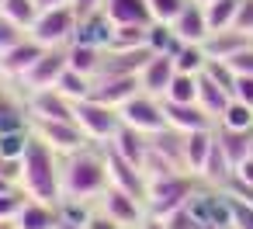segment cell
I'll return each instance as SVG.
<instances>
[{
    "mask_svg": "<svg viewBox=\"0 0 253 229\" xmlns=\"http://www.w3.org/2000/svg\"><path fill=\"white\" fill-rule=\"evenodd\" d=\"M77 28H80V18H77V11H73V4H66V7H49V11H42L28 35H32L35 42H42L45 49H59V46H73Z\"/></svg>",
    "mask_w": 253,
    "mask_h": 229,
    "instance_id": "277c9868",
    "label": "cell"
},
{
    "mask_svg": "<svg viewBox=\"0 0 253 229\" xmlns=\"http://www.w3.org/2000/svg\"><path fill=\"white\" fill-rule=\"evenodd\" d=\"M32 132L45 146H52L59 156H70V153H80V149L90 146V139L84 136V129L77 122H49V118H39V122H32Z\"/></svg>",
    "mask_w": 253,
    "mask_h": 229,
    "instance_id": "52a82bcc",
    "label": "cell"
},
{
    "mask_svg": "<svg viewBox=\"0 0 253 229\" xmlns=\"http://www.w3.org/2000/svg\"><path fill=\"white\" fill-rule=\"evenodd\" d=\"M232 70H236V77H253V46H246L243 52H236L232 59H225Z\"/></svg>",
    "mask_w": 253,
    "mask_h": 229,
    "instance_id": "ab89813d",
    "label": "cell"
},
{
    "mask_svg": "<svg viewBox=\"0 0 253 229\" xmlns=\"http://www.w3.org/2000/svg\"><path fill=\"white\" fill-rule=\"evenodd\" d=\"M118 115H122V125L139 129V132H146V136H156V132H163V129H167L163 101H160V97H153V94H146V91H139L132 101H125V104L118 108Z\"/></svg>",
    "mask_w": 253,
    "mask_h": 229,
    "instance_id": "8992f818",
    "label": "cell"
},
{
    "mask_svg": "<svg viewBox=\"0 0 253 229\" xmlns=\"http://www.w3.org/2000/svg\"><path fill=\"white\" fill-rule=\"evenodd\" d=\"M232 97L253 108V77H236V91H232Z\"/></svg>",
    "mask_w": 253,
    "mask_h": 229,
    "instance_id": "7bdbcfd3",
    "label": "cell"
},
{
    "mask_svg": "<svg viewBox=\"0 0 253 229\" xmlns=\"http://www.w3.org/2000/svg\"><path fill=\"white\" fill-rule=\"evenodd\" d=\"M211 149H215V129L187 132V136H184V167H187V174H198V177H201V170H205Z\"/></svg>",
    "mask_w": 253,
    "mask_h": 229,
    "instance_id": "ffe728a7",
    "label": "cell"
},
{
    "mask_svg": "<svg viewBox=\"0 0 253 229\" xmlns=\"http://www.w3.org/2000/svg\"><path fill=\"white\" fill-rule=\"evenodd\" d=\"M194 4H201V7H208V4H211V0H194Z\"/></svg>",
    "mask_w": 253,
    "mask_h": 229,
    "instance_id": "f5cc1de1",
    "label": "cell"
},
{
    "mask_svg": "<svg viewBox=\"0 0 253 229\" xmlns=\"http://www.w3.org/2000/svg\"><path fill=\"white\" fill-rule=\"evenodd\" d=\"M239 4H243V0H211V4L205 7L208 28H211V32L232 28V25H236V14H239Z\"/></svg>",
    "mask_w": 253,
    "mask_h": 229,
    "instance_id": "83f0119b",
    "label": "cell"
},
{
    "mask_svg": "<svg viewBox=\"0 0 253 229\" xmlns=\"http://www.w3.org/2000/svg\"><path fill=\"white\" fill-rule=\"evenodd\" d=\"M205 77H208V80H215V84H218L222 91H229V94L236 91V70H232L225 59H208Z\"/></svg>",
    "mask_w": 253,
    "mask_h": 229,
    "instance_id": "e575fe53",
    "label": "cell"
},
{
    "mask_svg": "<svg viewBox=\"0 0 253 229\" xmlns=\"http://www.w3.org/2000/svg\"><path fill=\"white\" fill-rule=\"evenodd\" d=\"M232 174H236L239 181H246V184H253V156H246V160H243V163H239V167H236Z\"/></svg>",
    "mask_w": 253,
    "mask_h": 229,
    "instance_id": "bcb514c9",
    "label": "cell"
},
{
    "mask_svg": "<svg viewBox=\"0 0 253 229\" xmlns=\"http://www.w3.org/2000/svg\"><path fill=\"white\" fill-rule=\"evenodd\" d=\"M173 32H177V39H180V42L205 46V39L211 35L205 7H201V4H194V0H187V7H184V11L177 14V21H173Z\"/></svg>",
    "mask_w": 253,
    "mask_h": 229,
    "instance_id": "e0dca14e",
    "label": "cell"
},
{
    "mask_svg": "<svg viewBox=\"0 0 253 229\" xmlns=\"http://www.w3.org/2000/svg\"><path fill=\"white\" fill-rule=\"evenodd\" d=\"M184 7H187V0H149L153 21H160V25H173Z\"/></svg>",
    "mask_w": 253,
    "mask_h": 229,
    "instance_id": "8d00e7d4",
    "label": "cell"
},
{
    "mask_svg": "<svg viewBox=\"0 0 253 229\" xmlns=\"http://www.w3.org/2000/svg\"><path fill=\"white\" fill-rule=\"evenodd\" d=\"M42 52H45V46L35 42V39L28 35V39L18 42L14 49L0 52V77H7V80H25V73L42 59Z\"/></svg>",
    "mask_w": 253,
    "mask_h": 229,
    "instance_id": "7c38bea8",
    "label": "cell"
},
{
    "mask_svg": "<svg viewBox=\"0 0 253 229\" xmlns=\"http://www.w3.org/2000/svg\"><path fill=\"white\" fill-rule=\"evenodd\" d=\"M73 104H77V101H70V97L59 94L56 87H49V91H32V94H28V115H32V122H39V118H49V122H77Z\"/></svg>",
    "mask_w": 253,
    "mask_h": 229,
    "instance_id": "30bf717a",
    "label": "cell"
},
{
    "mask_svg": "<svg viewBox=\"0 0 253 229\" xmlns=\"http://www.w3.org/2000/svg\"><path fill=\"white\" fill-rule=\"evenodd\" d=\"M163 226H167V229H205V226L194 219V212H191L187 205H184V208H177L173 215H167V219H163Z\"/></svg>",
    "mask_w": 253,
    "mask_h": 229,
    "instance_id": "f35d334b",
    "label": "cell"
},
{
    "mask_svg": "<svg viewBox=\"0 0 253 229\" xmlns=\"http://www.w3.org/2000/svg\"><path fill=\"white\" fill-rule=\"evenodd\" d=\"M73 115H77V125L84 129V136H87L90 142H104V146H108V142L115 139V132L122 129L118 108L101 104V101H94V97L77 101V104H73Z\"/></svg>",
    "mask_w": 253,
    "mask_h": 229,
    "instance_id": "5b68a950",
    "label": "cell"
},
{
    "mask_svg": "<svg viewBox=\"0 0 253 229\" xmlns=\"http://www.w3.org/2000/svg\"><path fill=\"white\" fill-rule=\"evenodd\" d=\"M232 28L253 35V0H243V4H239V14H236V25Z\"/></svg>",
    "mask_w": 253,
    "mask_h": 229,
    "instance_id": "b9f144b4",
    "label": "cell"
},
{
    "mask_svg": "<svg viewBox=\"0 0 253 229\" xmlns=\"http://www.w3.org/2000/svg\"><path fill=\"white\" fill-rule=\"evenodd\" d=\"M173 73H177L173 56H153V59L146 63V70L139 73V84H142V91H146V94H153V97H160V101H163V94H167V87H170Z\"/></svg>",
    "mask_w": 253,
    "mask_h": 229,
    "instance_id": "d6986e66",
    "label": "cell"
},
{
    "mask_svg": "<svg viewBox=\"0 0 253 229\" xmlns=\"http://www.w3.org/2000/svg\"><path fill=\"white\" fill-rule=\"evenodd\" d=\"M173 66H177V73H194V77H201L205 66H208V52H205V46L184 42V46L173 52Z\"/></svg>",
    "mask_w": 253,
    "mask_h": 229,
    "instance_id": "484cf974",
    "label": "cell"
},
{
    "mask_svg": "<svg viewBox=\"0 0 253 229\" xmlns=\"http://www.w3.org/2000/svg\"><path fill=\"white\" fill-rule=\"evenodd\" d=\"M90 87H94V77L77 73V70H66V73L59 77V84H56V91L66 94L70 101H84V97H90Z\"/></svg>",
    "mask_w": 253,
    "mask_h": 229,
    "instance_id": "4dcf8cb0",
    "label": "cell"
},
{
    "mask_svg": "<svg viewBox=\"0 0 253 229\" xmlns=\"http://www.w3.org/2000/svg\"><path fill=\"white\" fill-rule=\"evenodd\" d=\"M111 177H108V156L104 149H80V153H70L63 160V198H77V201H87V198H101L108 191Z\"/></svg>",
    "mask_w": 253,
    "mask_h": 229,
    "instance_id": "7a4b0ae2",
    "label": "cell"
},
{
    "mask_svg": "<svg viewBox=\"0 0 253 229\" xmlns=\"http://www.w3.org/2000/svg\"><path fill=\"white\" fill-rule=\"evenodd\" d=\"M250 156H253V153H250Z\"/></svg>",
    "mask_w": 253,
    "mask_h": 229,
    "instance_id": "11a10c76",
    "label": "cell"
},
{
    "mask_svg": "<svg viewBox=\"0 0 253 229\" xmlns=\"http://www.w3.org/2000/svg\"><path fill=\"white\" fill-rule=\"evenodd\" d=\"M28 198H32V194H28L21 184H18L14 191H4V194H0V219H18L21 208L28 205Z\"/></svg>",
    "mask_w": 253,
    "mask_h": 229,
    "instance_id": "d590c367",
    "label": "cell"
},
{
    "mask_svg": "<svg viewBox=\"0 0 253 229\" xmlns=\"http://www.w3.org/2000/svg\"><path fill=\"white\" fill-rule=\"evenodd\" d=\"M104 14L111 25H153L149 0H104Z\"/></svg>",
    "mask_w": 253,
    "mask_h": 229,
    "instance_id": "603a6c76",
    "label": "cell"
},
{
    "mask_svg": "<svg viewBox=\"0 0 253 229\" xmlns=\"http://www.w3.org/2000/svg\"><path fill=\"white\" fill-rule=\"evenodd\" d=\"M70 70V46H59V49H45L42 52V59L25 73V80H21V87L32 94V91H49V87H56L59 84V77Z\"/></svg>",
    "mask_w": 253,
    "mask_h": 229,
    "instance_id": "ba28073f",
    "label": "cell"
},
{
    "mask_svg": "<svg viewBox=\"0 0 253 229\" xmlns=\"http://www.w3.org/2000/svg\"><path fill=\"white\" fill-rule=\"evenodd\" d=\"M4 14H7L14 25H21L25 32H32V25L39 21L42 7L35 4V0H7V4H4Z\"/></svg>",
    "mask_w": 253,
    "mask_h": 229,
    "instance_id": "1f68e13d",
    "label": "cell"
},
{
    "mask_svg": "<svg viewBox=\"0 0 253 229\" xmlns=\"http://www.w3.org/2000/svg\"><path fill=\"white\" fill-rule=\"evenodd\" d=\"M146 46H149L156 56H173L184 42L177 39L173 25H160V21H153V25H149V35H146Z\"/></svg>",
    "mask_w": 253,
    "mask_h": 229,
    "instance_id": "4316f807",
    "label": "cell"
},
{
    "mask_svg": "<svg viewBox=\"0 0 253 229\" xmlns=\"http://www.w3.org/2000/svg\"><path fill=\"white\" fill-rule=\"evenodd\" d=\"M229 101H232V94L229 91H222L215 80H208L205 73L198 77V104L215 118V125H218V118H222V111L229 108Z\"/></svg>",
    "mask_w": 253,
    "mask_h": 229,
    "instance_id": "cb8c5ba5",
    "label": "cell"
},
{
    "mask_svg": "<svg viewBox=\"0 0 253 229\" xmlns=\"http://www.w3.org/2000/svg\"><path fill=\"white\" fill-rule=\"evenodd\" d=\"M11 104H18V101H14V97H11V94H7L4 87H0V115H4V111H7Z\"/></svg>",
    "mask_w": 253,
    "mask_h": 229,
    "instance_id": "c3c4849f",
    "label": "cell"
},
{
    "mask_svg": "<svg viewBox=\"0 0 253 229\" xmlns=\"http://www.w3.org/2000/svg\"><path fill=\"white\" fill-rule=\"evenodd\" d=\"M139 229H167V226H163V219H153V215H146Z\"/></svg>",
    "mask_w": 253,
    "mask_h": 229,
    "instance_id": "681fc988",
    "label": "cell"
},
{
    "mask_svg": "<svg viewBox=\"0 0 253 229\" xmlns=\"http://www.w3.org/2000/svg\"><path fill=\"white\" fill-rule=\"evenodd\" d=\"M0 229H18V222L14 219H0Z\"/></svg>",
    "mask_w": 253,
    "mask_h": 229,
    "instance_id": "816d5d0a",
    "label": "cell"
},
{
    "mask_svg": "<svg viewBox=\"0 0 253 229\" xmlns=\"http://www.w3.org/2000/svg\"><path fill=\"white\" fill-rule=\"evenodd\" d=\"M146 35H149V25H115L108 49H139L146 46Z\"/></svg>",
    "mask_w": 253,
    "mask_h": 229,
    "instance_id": "f546056e",
    "label": "cell"
},
{
    "mask_svg": "<svg viewBox=\"0 0 253 229\" xmlns=\"http://www.w3.org/2000/svg\"><path fill=\"white\" fill-rule=\"evenodd\" d=\"M232 229H253V205L232 198Z\"/></svg>",
    "mask_w": 253,
    "mask_h": 229,
    "instance_id": "60d3db41",
    "label": "cell"
},
{
    "mask_svg": "<svg viewBox=\"0 0 253 229\" xmlns=\"http://www.w3.org/2000/svg\"><path fill=\"white\" fill-rule=\"evenodd\" d=\"M14 187H18V181H11V177L0 174V194H4V191H14Z\"/></svg>",
    "mask_w": 253,
    "mask_h": 229,
    "instance_id": "f907efd6",
    "label": "cell"
},
{
    "mask_svg": "<svg viewBox=\"0 0 253 229\" xmlns=\"http://www.w3.org/2000/svg\"><path fill=\"white\" fill-rule=\"evenodd\" d=\"M104 156H108V177H111V184L146 201V191H149V177H146V170L132 167L128 160H122V156H118L115 149H108V146H104Z\"/></svg>",
    "mask_w": 253,
    "mask_h": 229,
    "instance_id": "4fadbf2b",
    "label": "cell"
},
{
    "mask_svg": "<svg viewBox=\"0 0 253 229\" xmlns=\"http://www.w3.org/2000/svg\"><path fill=\"white\" fill-rule=\"evenodd\" d=\"M14 222H18V229H59L63 226V215H59V205L28 198V205L21 208V215Z\"/></svg>",
    "mask_w": 253,
    "mask_h": 229,
    "instance_id": "7402d4cb",
    "label": "cell"
},
{
    "mask_svg": "<svg viewBox=\"0 0 253 229\" xmlns=\"http://www.w3.org/2000/svg\"><path fill=\"white\" fill-rule=\"evenodd\" d=\"M35 4L42 11H49V7H66V4H73V0H35Z\"/></svg>",
    "mask_w": 253,
    "mask_h": 229,
    "instance_id": "7dc6e473",
    "label": "cell"
},
{
    "mask_svg": "<svg viewBox=\"0 0 253 229\" xmlns=\"http://www.w3.org/2000/svg\"><path fill=\"white\" fill-rule=\"evenodd\" d=\"M4 4H7V0H0V11H4Z\"/></svg>",
    "mask_w": 253,
    "mask_h": 229,
    "instance_id": "db71d44e",
    "label": "cell"
},
{
    "mask_svg": "<svg viewBox=\"0 0 253 229\" xmlns=\"http://www.w3.org/2000/svg\"><path fill=\"white\" fill-rule=\"evenodd\" d=\"M198 187H201V177L187 174V170H177V174H167V177H153L149 191H146V215H153V219L173 215L177 208H184L198 194Z\"/></svg>",
    "mask_w": 253,
    "mask_h": 229,
    "instance_id": "3957f363",
    "label": "cell"
},
{
    "mask_svg": "<svg viewBox=\"0 0 253 229\" xmlns=\"http://www.w3.org/2000/svg\"><path fill=\"white\" fill-rule=\"evenodd\" d=\"M153 56L156 52L149 46H139V49H104V63H101L97 77H108V73L111 77H139Z\"/></svg>",
    "mask_w": 253,
    "mask_h": 229,
    "instance_id": "8fae6325",
    "label": "cell"
},
{
    "mask_svg": "<svg viewBox=\"0 0 253 229\" xmlns=\"http://www.w3.org/2000/svg\"><path fill=\"white\" fill-rule=\"evenodd\" d=\"M246 46H253V35L239 32V28L211 32V35L205 39V52H208V59H232V56L243 52Z\"/></svg>",
    "mask_w": 253,
    "mask_h": 229,
    "instance_id": "44dd1931",
    "label": "cell"
},
{
    "mask_svg": "<svg viewBox=\"0 0 253 229\" xmlns=\"http://www.w3.org/2000/svg\"><path fill=\"white\" fill-rule=\"evenodd\" d=\"M163 101H173V104H198V77L194 73H173Z\"/></svg>",
    "mask_w": 253,
    "mask_h": 229,
    "instance_id": "f1b7e54d",
    "label": "cell"
},
{
    "mask_svg": "<svg viewBox=\"0 0 253 229\" xmlns=\"http://www.w3.org/2000/svg\"><path fill=\"white\" fill-rule=\"evenodd\" d=\"M28 142H32V129H25V132H4V136H0V160H21L25 149H28Z\"/></svg>",
    "mask_w": 253,
    "mask_h": 229,
    "instance_id": "836d02e7",
    "label": "cell"
},
{
    "mask_svg": "<svg viewBox=\"0 0 253 229\" xmlns=\"http://www.w3.org/2000/svg\"><path fill=\"white\" fill-rule=\"evenodd\" d=\"M28 39V32L21 28V25H14L4 11H0V52H7V49H14L18 42H25Z\"/></svg>",
    "mask_w": 253,
    "mask_h": 229,
    "instance_id": "74e56055",
    "label": "cell"
},
{
    "mask_svg": "<svg viewBox=\"0 0 253 229\" xmlns=\"http://www.w3.org/2000/svg\"><path fill=\"white\" fill-rule=\"evenodd\" d=\"M97 201H101V212L108 219H115L122 229H135L146 219V201L135 198V194H128V191H122V187H115V184H108V191Z\"/></svg>",
    "mask_w": 253,
    "mask_h": 229,
    "instance_id": "9c48e42d",
    "label": "cell"
},
{
    "mask_svg": "<svg viewBox=\"0 0 253 229\" xmlns=\"http://www.w3.org/2000/svg\"><path fill=\"white\" fill-rule=\"evenodd\" d=\"M108 149H115L122 160H128L132 167H146V156H149V136L146 132H139V129H128V125H122L118 132H115V139L108 142Z\"/></svg>",
    "mask_w": 253,
    "mask_h": 229,
    "instance_id": "2e32d148",
    "label": "cell"
},
{
    "mask_svg": "<svg viewBox=\"0 0 253 229\" xmlns=\"http://www.w3.org/2000/svg\"><path fill=\"white\" fill-rule=\"evenodd\" d=\"M215 142L218 149L225 153V160L232 163V170L253 153V129H225V125H215Z\"/></svg>",
    "mask_w": 253,
    "mask_h": 229,
    "instance_id": "ac0fdd59",
    "label": "cell"
},
{
    "mask_svg": "<svg viewBox=\"0 0 253 229\" xmlns=\"http://www.w3.org/2000/svg\"><path fill=\"white\" fill-rule=\"evenodd\" d=\"M142 91L139 77H94V87H90V97L101 101V104H111V108H122L125 101H132L135 94Z\"/></svg>",
    "mask_w": 253,
    "mask_h": 229,
    "instance_id": "5bb4252c",
    "label": "cell"
},
{
    "mask_svg": "<svg viewBox=\"0 0 253 229\" xmlns=\"http://www.w3.org/2000/svg\"><path fill=\"white\" fill-rule=\"evenodd\" d=\"M73 11H77V18H90V14L104 11V0H73Z\"/></svg>",
    "mask_w": 253,
    "mask_h": 229,
    "instance_id": "ee69618b",
    "label": "cell"
},
{
    "mask_svg": "<svg viewBox=\"0 0 253 229\" xmlns=\"http://www.w3.org/2000/svg\"><path fill=\"white\" fill-rule=\"evenodd\" d=\"M101 63H104V49L87 46V42H73L70 46V70L87 73V77H97L101 73Z\"/></svg>",
    "mask_w": 253,
    "mask_h": 229,
    "instance_id": "d4e9b609",
    "label": "cell"
},
{
    "mask_svg": "<svg viewBox=\"0 0 253 229\" xmlns=\"http://www.w3.org/2000/svg\"><path fill=\"white\" fill-rule=\"evenodd\" d=\"M163 111H167V125L177 129V132H201V129H215V118L201 108V104H173V101H163Z\"/></svg>",
    "mask_w": 253,
    "mask_h": 229,
    "instance_id": "9a60e30c",
    "label": "cell"
},
{
    "mask_svg": "<svg viewBox=\"0 0 253 229\" xmlns=\"http://www.w3.org/2000/svg\"><path fill=\"white\" fill-rule=\"evenodd\" d=\"M21 187L39 201H49V205L63 201V160L35 132H32V142L21 156Z\"/></svg>",
    "mask_w": 253,
    "mask_h": 229,
    "instance_id": "6da1fadb",
    "label": "cell"
},
{
    "mask_svg": "<svg viewBox=\"0 0 253 229\" xmlns=\"http://www.w3.org/2000/svg\"><path fill=\"white\" fill-rule=\"evenodd\" d=\"M218 125H225V129H253V108L250 104H243V101H229V108L222 111V118H218Z\"/></svg>",
    "mask_w": 253,
    "mask_h": 229,
    "instance_id": "d6a6232c",
    "label": "cell"
},
{
    "mask_svg": "<svg viewBox=\"0 0 253 229\" xmlns=\"http://www.w3.org/2000/svg\"><path fill=\"white\" fill-rule=\"evenodd\" d=\"M87 229H122V226H118L115 219H108L104 212H97V215H90V219H87Z\"/></svg>",
    "mask_w": 253,
    "mask_h": 229,
    "instance_id": "f6af8a7d",
    "label": "cell"
}]
</instances>
